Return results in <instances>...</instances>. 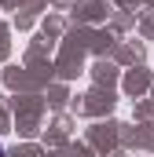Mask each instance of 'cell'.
<instances>
[{
    "instance_id": "obj_1",
    "label": "cell",
    "mask_w": 154,
    "mask_h": 157,
    "mask_svg": "<svg viewBox=\"0 0 154 157\" xmlns=\"http://www.w3.org/2000/svg\"><path fill=\"white\" fill-rule=\"evenodd\" d=\"M0 157H7V154H4V146H0Z\"/></svg>"
}]
</instances>
